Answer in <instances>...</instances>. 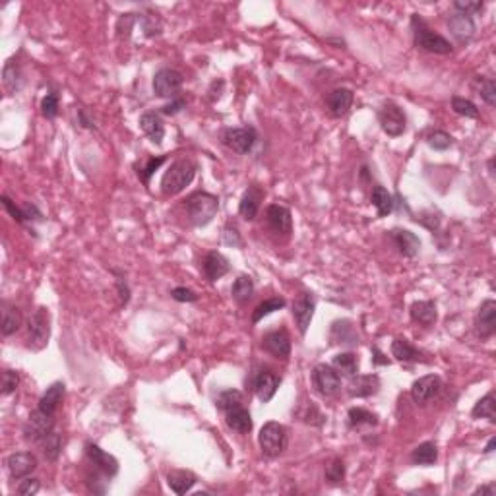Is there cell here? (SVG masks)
Here are the masks:
<instances>
[{"label":"cell","instance_id":"obj_20","mask_svg":"<svg viewBox=\"0 0 496 496\" xmlns=\"http://www.w3.org/2000/svg\"><path fill=\"white\" fill-rule=\"evenodd\" d=\"M330 343L331 345H347V347H357L359 345V333L351 320H335L330 328Z\"/></svg>","mask_w":496,"mask_h":496},{"label":"cell","instance_id":"obj_11","mask_svg":"<svg viewBox=\"0 0 496 496\" xmlns=\"http://www.w3.org/2000/svg\"><path fill=\"white\" fill-rule=\"evenodd\" d=\"M314 310H316V298L312 293H300L295 297L293 305H291V314L295 318L297 324L298 333L300 335H307V331L310 328V322L314 318Z\"/></svg>","mask_w":496,"mask_h":496},{"label":"cell","instance_id":"obj_63","mask_svg":"<svg viewBox=\"0 0 496 496\" xmlns=\"http://www.w3.org/2000/svg\"><path fill=\"white\" fill-rule=\"evenodd\" d=\"M495 446H496V438H495V436H493V438L488 440V444H486V448H485V450H483V452H485V453H493V452H495Z\"/></svg>","mask_w":496,"mask_h":496},{"label":"cell","instance_id":"obj_41","mask_svg":"<svg viewBox=\"0 0 496 496\" xmlns=\"http://www.w3.org/2000/svg\"><path fill=\"white\" fill-rule=\"evenodd\" d=\"M62 446H64V440H62V434L53 430L51 434H47L43 440H41V448H43V456L49 460V462H56L62 453Z\"/></svg>","mask_w":496,"mask_h":496},{"label":"cell","instance_id":"obj_33","mask_svg":"<svg viewBox=\"0 0 496 496\" xmlns=\"http://www.w3.org/2000/svg\"><path fill=\"white\" fill-rule=\"evenodd\" d=\"M2 84H4V88H6V91H8L10 95H14L16 91L22 89L23 74L16 58H10V60L4 64V68H2Z\"/></svg>","mask_w":496,"mask_h":496},{"label":"cell","instance_id":"obj_30","mask_svg":"<svg viewBox=\"0 0 496 496\" xmlns=\"http://www.w3.org/2000/svg\"><path fill=\"white\" fill-rule=\"evenodd\" d=\"M64 392H67V386H64V382H53L51 386L45 390V394L41 396L39 399V405L37 409H41L45 413H51V415H55L58 408H60V403H62V399H64Z\"/></svg>","mask_w":496,"mask_h":496},{"label":"cell","instance_id":"obj_15","mask_svg":"<svg viewBox=\"0 0 496 496\" xmlns=\"http://www.w3.org/2000/svg\"><path fill=\"white\" fill-rule=\"evenodd\" d=\"M279 384H281V376H277L270 368H260L254 376V392L262 403H270L274 399Z\"/></svg>","mask_w":496,"mask_h":496},{"label":"cell","instance_id":"obj_5","mask_svg":"<svg viewBox=\"0 0 496 496\" xmlns=\"http://www.w3.org/2000/svg\"><path fill=\"white\" fill-rule=\"evenodd\" d=\"M51 338V314L45 307L34 310L27 320V342L35 351H41Z\"/></svg>","mask_w":496,"mask_h":496},{"label":"cell","instance_id":"obj_35","mask_svg":"<svg viewBox=\"0 0 496 496\" xmlns=\"http://www.w3.org/2000/svg\"><path fill=\"white\" fill-rule=\"evenodd\" d=\"M411 462L413 465H423L429 467L438 462V444L436 442H423L413 452H411Z\"/></svg>","mask_w":496,"mask_h":496},{"label":"cell","instance_id":"obj_29","mask_svg":"<svg viewBox=\"0 0 496 496\" xmlns=\"http://www.w3.org/2000/svg\"><path fill=\"white\" fill-rule=\"evenodd\" d=\"M22 324H23L22 310L4 300V303H2V322H0V331H2V335H4V338H10L14 333H18V331L22 330Z\"/></svg>","mask_w":496,"mask_h":496},{"label":"cell","instance_id":"obj_25","mask_svg":"<svg viewBox=\"0 0 496 496\" xmlns=\"http://www.w3.org/2000/svg\"><path fill=\"white\" fill-rule=\"evenodd\" d=\"M390 349H392V357L399 363H427L429 361V359H425V353L405 338H396Z\"/></svg>","mask_w":496,"mask_h":496},{"label":"cell","instance_id":"obj_10","mask_svg":"<svg viewBox=\"0 0 496 496\" xmlns=\"http://www.w3.org/2000/svg\"><path fill=\"white\" fill-rule=\"evenodd\" d=\"M182 82H185V78L180 72L173 68H161L154 76V93L163 99H175L182 88Z\"/></svg>","mask_w":496,"mask_h":496},{"label":"cell","instance_id":"obj_9","mask_svg":"<svg viewBox=\"0 0 496 496\" xmlns=\"http://www.w3.org/2000/svg\"><path fill=\"white\" fill-rule=\"evenodd\" d=\"M312 386L320 396H335L342 390V376L331 364L320 363L312 368Z\"/></svg>","mask_w":496,"mask_h":496},{"label":"cell","instance_id":"obj_42","mask_svg":"<svg viewBox=\"0 0 496 496\" xmlns=\"http://www.w3.org/2000/svg\"><path fill=\"white\" fill-rule=\"evenodd\" d=\"M287 307V300L281 297H274V298H265L264 303H260L252 312V324H258L260 320H264L265 316L274 314L276 310H281Z\"/></svg>","mask_w":496,"mask_h":496},{"label":"cell","instance_id":"obj_27","mask_svg":"<svg viewBox=\"0 0 496 496\" xmlns=\"http://www.w3.org/2000/svg\"><path fill=\"white\" fill-rule=\"evenodd\" d=\"M390 237H392V241L396 243L397 250L401 256H405V258H415L421 250V239L415 235V233H411L409 229H394V231L390 233Z\"/></svg>","mask_w":496,"mask_h":496},{"label":"cell","instance_id":"obj_14","mask_svg":"<svg viewBox=\"0 0 496 496\" xmlns=\"http://www.w3.org/2000/svg\"><path fill=\"white\" fill-rule=\"evenodd\" d=\"M442 390V378L438 375L421 376L411 386V397L417 405H427L432 397H436Z\"/></svg>","mask_w":496,"mask_h":496},{"label":"cell","instance_id":"obj_12","mask_svg":"<svg viewBox=\"0 0 496 496\" xmlns=\"http://www.w3.org/2000/svg\"><path fill=\"white\" fill-rule=\"evenodd\" d=\"M84 448H86L88 462L91 463L105 479H113L115 475L119 473V460H117L115 456H110V453H107L105 450H101L99 446L93 444V442H88Z\"/></svg>","mask_w":496,"mask_h":496},{"label":"cell","instance_id":"obj_22","mask_svg":"<svg viewBox=\"0 0 496 496\" xmlns=\"http://www.w3.org/2000/svg\"><path fill=\"white\" fill-rule=\"evenodd\" d=\"M380 390V376L378 375H355L347 386L349 397H370L376 396Z\"/></svg>","mask_w":496,"mask_h":496},{"label":"cell","instance_id":"obj_49","mask_svg":"<svg viewBox=\"0 0 496 496\" xmlns=\"http://www.w3.org/2000/svg\"><path fill=\"white\" fill-rule=\"evenodd\" d=\"M140 22H142L145 37H155V35L161 34V29H163V23H161L157 14H143V16H140Z\"/></svg>","mask_w":496,"mask_h":496},{"label":"cell","instance_id":"obj_52","mask_svg":"<svg viewBox=\"0 0 496 496\" xmlns=\"http://www.w3.org/2000/svg\"><path fill=\"white\" fill-rule=\"evenodd\" d=\"M20 386V375L10 368L2 370V396H10Z\"/></svg>","mask_w":496,"mask_h":496},{"label":"cell","instance_id":"obj_40","mask_svg":"<svg viewBox=\"0 0 496 496\" xmlns=\"http://www.w3.org/2000/svg\"><path fill=\"white\" fill-rule=\"evenodd\" d=\"M297 415L298 419L303 421V423H307L310 427H324L326 425V415L320 411V408L316 403H312V401H307V403H303L300 408L297 409Z\"/></svg>","mask_w":496,"mask_h":496},{"label":"cell","instance_id":"obj_6","mask_svg":"<svg viewBox=\"0 0 496 496\" xmlns=\"http://www.w3.org/2000/svg\"><path fill=\"white\" fill-rule=\"evenodd\" d=\"M258 140V132L254 126H241V128H225L221 132V142L225 147L239 155H246L252 152Z\"/></svg>","mask_w":496,"mask_h":496},{"label":"cell","instance_id":"obj_37","mask_svg":"<svg viewBox=\"0 0 496 496\" xmlns=\"http://www.w3.org/2000/svg\"><path fill=\"white\" fill-rule=\"evenodd\" d=\"M331 366L340 373V376L353 378V376L359 373V357L355 353H351V351L335 355L333 361H331Z\"/></svg>","mask_w":496,"mask_h":496},{"label":"cell","instance_id":"obj_21","mask_svg":"<svg viewBox=\"0 0 496 496\" xmlns=\"http://www.w3.org/2000/svg\"><path fill=\"white\" fill-rule=\"evenodd\" d=\"M353 99H355V95L351 89L338 88L328 93V97H326V105H328V110H330L331 117L342 119V117H345V115L351 110Z\"/></svg>","mask_w":496,"mask_h":496},{"label":"cell","instance_id":"obj_16","mask_svg":"<svg viewBox=\"0 0 496 496\" xmlns=\"http://www.w3.org/2000/svg\"><path fill=\"white\" fill-rule=\"evenodd\" d=\"M265 221H268V227L276 235H283L289 237L293 233V217H291V210L287 206L281 204H272L268 206L265 210Z\"/></svg>","mask_w":496,"mask_h":496},{"label":"cell","instance_id":"obj_64","mask_svg":"<svg viewBox=\"0 0 496 496\" xmlns=\"http://www.w3.org/2000/svg\"><path fill=\"white\" fill-rule=\"evenodd\" d=\"M486 165H488V173H491V175H495V157H491Z\"/></svg>","mask_w":496,"mask_h":496},{"label":"cell","instance_id":"obj_19","mask_svg":"<svg viewBox=\"0 0 496 496\" xmlns=\"http://www.w3.org/2000/svg\"><path fill=\"white\" fill-rule=\"evenodd\" d=\"M264 196H265V190L258 187V185H252V187L246 188L243 198L239 202V213H241V217L246 221L256 220V215H258V211H260V204H262Z\"/></svg>","mask_w":496,"mask_h":496},{"label":"cell","instance_id":"obj_44","mask_svg":"<svg viewBox=\"0 0 496 496\" xmlns=\"http://www.w3.org/2000/svg\"><path fill=\"white\" fill-rule=\"evenodd\" d=\"M477 88H479V95L485 101L488 107H496V82L493 78H477Z\"/></svg>","mask_w":496,"mask_h":496},{"label":"cell","instance_id":"obj_34","mask_svg":"<svg viewBox=\"0 0 496 496\" xmlns=\"http://www.w3.org/2000/svg\"><path fill=\"white\" fill-rule=\"evenodd\" d=\"M370 202H373V206L376 208L378 217H388V215L394 211V208H396V196L390 194L382 185H376V187L373 188Z\"/></svg>","mask_w":496,"mask_h":496},{"label":"cell","instance_id":"obj_3","mask_svg":"<svg viewBox=\"0 0 496 496\" xmlns=\"http://www.w3.org/2000/svg\"><path fill=\"white\" fill-rule=\"evenodd\" d=\"M411 29H413V41L423 51L432 55H452V43L444 35L432 32L427 23L419 18V14H413L411 18Z\"/></svg>","mask_w":496,"mask_h":496},{"label":"cell","instance_id":"obj_38","mask_svg":"<svg viewBox=\"0 0 496 496\" xmlns=\"http://www.w3.org/2000/svg\"><path fill=\"white\" fill-rule=\"evenodd\" d=\"M471 417L473 419H486L491 423H496V401H495V392H488L486 396H483L475 408L471 409Z\"/></svg>","mask_w":496,"mask_h":496},{"label":"cell","instance_id":"obj_4","mask_svg":"<svg viewBox=\"0 0 496 496\" xmlns=\"http://www.w3.org/2000/svg\"><path fill=\"white\" fill-rule=\"evenodd\" d=\"M258 444L265 458H279L289 446V430L277 421H268L260 429Z\"/></svg>","mask_w":496,"mask_h":496},{"label":"cell","instance_id":"obj_50","mask_svg":"<svg viewBox=\"0 0 496 496\" xmlns=\"http://www.w3.org/2000/svg\"><path fill=\"white\" fill-rule=\"evenodd\" d=\"M58 109H60V105H58V93L55 91H51V93H47L41 101V113H43L45 119H49V121H53L58 117Z\"/></svg>","mask_w":496,"mask_h":496},{"label":"cell","instance_id":"obj_61","mask_svg":"<svg viewBox=\"0 0 496 496\" xmlns=\"http://www.w3.org/2000/svg\"><path fill=\"white\" fill-rule=\"evenodd\" d=\"M390 363H392V361L375 345V347H373V364H375V366H390Z\"/></svg>","mask_w":496,"mask_h":496},{"label":"cell","instance_id":"obj_51","mask_svg":"<svg viewBox=\"0 0 496 496\" xmlns=\"http://www.w3.org/2000/svg\"><path fill=\"white\" fill-rule=\"evenodd\" d=\"M453 10L460 12V14H467L473 18V14H479L485 8V2H479V0H456L452 4Z\"/></svg>","mask_w":496,"mask_h":496},{"label":"cell","instance_id":"obj_31","mask_svg":"<svg viewBox=\"0 0 496 496\" xmlns=\"http://www.w3.org/2000/svg\"><path fill=\"white\" fill-rule=\"evenodd\" d=\"M409 316L415 324L421 326H432L436 318H438V310L434 300H415L411 307H409Z\"/></svg>","mask_w":496,"mask_h":496},{"label":"cell","instance_id":"obj_18","mask_svg":"<svg viewBox=\"0 0 496 496\" xmlns=\"http://www.w3.org/2000/svg\"><path fill=\"white\" fill-rule=\"evenodd\" d=\"M262 349L276 359L287 361L291 357V338L285 330L268 331L262 340Z\"/></svg>","mask_w":496,"mask_h":496},{"label":"cell","instance_id":"obj_13","mask_svg":"<svg viewBox=\"0 0 496 496\" xmlns=\"http://www.w3.org/2000/svg\"><path fill=\"white\" fill-rule=\"evenodd\" d=\"M496 331V303L486 298L481 303L475 316V333L479 340H491Z\"/></svg>","mask_w":496,"mask_h":496},{"label":"cell","instance_id":"obj_59","mask_svg":"<svg viewBox=\"0 0 496 496\" xmlns=\"http://www.w3.org/2000/svg\"><path fill=\"white\" fill-rule=\"evenodd\" d=\"M22 211H23V220H25V221H41V220H43V213H41V211H39V208H37L35 204H32V202L23 204Z\"/></svg>","mask_w":496,"mask_h":496},{"label":"cell","instance_id":"obj_2","mask_svg":"<svg viewBox=\"0 0 496 496\" xmlns=\"http://www.w3.org/2000/svg\"><path fill=\"white\" fill-rule=\"evenodd\" d=\"M220 211V198L210 192H194L187 200V213L194 227H206Z\"/></svg>","mask_w":496,"mask_h":496},{"label":"cell","instance_id":"obj_17","mask_svg":"<svg viewBox=\"0 0 496 496\" xmlns=\"http://www.w3.org/2000/svg\"><path fill=\"white\" fill-rule=\"evenodd\" d=\"M37 458L32 452H16L6 458V467L14 481H22L37 469Z\"/></svg>","mask_w":496,"mask_h":496},{"label":"cell","instance_id":"obj_57","mask_svg":"<svg viewBox=\"0 0 496 496\" xmlns=\"http://www.w3.org/2000/svg\"><path fill=\"white\" fill-rule=\"evenodd\" d=\"M2 206H4V210L8 211L12 215V220L14 221H18V223H25V220H23V211H22V206H16L14 202H12L6 194H2Z\"/></svg>","mask_w":496,"mask_h":496},{"label":"cell","instance_id":"obj_26","mask_svg":"<svg viewBox=\"0 0 496 496\" xmlns=\"http://www.w3.org/2000/svg\"><path fill=\"white\" fill-rule=\"evenodd\" d=\"M202 270H204V276L208 281H217L231 272V264L223 254L217 252V250H211V252L206 254Z\"/></svg>","mask_w":496,"mask_h":496},{"label":"cell","instance_id":"obj_28","mask_svg":"<svg viewBox=\"0 0 496 496\" xmlns=\"http://www.w3.org/2000/svg\"><path fill=\"white\" fill-rule=\"evenodd\" d=\"M225 423H227L229 429L239 432V434H248L254 427L250 411L243 405H237V408L225 411Z\"/></svg>","mask_w":496,"mask_h":496},{"label":"cell","instance_id":"obj_54","mask_svg":"<svg viewBox=\"0 0 496 496\" xmlns=\"http://www.w3.org/2000/svg\"><path fill=\"white\" fill-rule=\"evenodd\" d=\"M41 491V483L39 479H32V477H25L23 481H20V485L16 488V493L20 496H34Z\"/></svg>","mask_w":496,"mask_h":496},{"label":"cell","instance_id":"obj_53","mask_svg":"<svg viewBox=\"0 0 496 496\" xmlns=\"http://www.w3.org/2000/svg\"><path fill=\"white\" fill-rule=\"evenodd\" d=\"M223 243L227 244V246H233V248H243V239H241V233L239 229L231 225V223H227L225 227H223Z\"/></svg>","mask_w":496,"mask_h":496},{"label":"cell","instance_id":"obj_60","mask_svg":"<svg viewBox=\"0 0 496 496\" xmlns=\"http://www.w3.org/2000/svg\"><path fill=\"white\" fill-rule=\"evenodd\" d=\"M117 291H119V298H121V307L128 305V300H130V289H128L126 281H124L122 277L117 279Z\"/></svg>","mask_w":496,"mask_h":496},{"label":"cell","instance_id":"obj_39","mask_svg":"<svg viewBox=\"0 0 496 496\" xmlns=\"http://www.w3.org/2000/svg\"><path fill=\"white\" fill-rule=\"evenodd\" d=\"M233 298L239 303V305H246L254 295V279L250 276H239L235 279V283L231 287Z\"/></svg>","mask_w":496,"mask_h":496},{"label":"cell","instance_id":"obj_45","mask_svg":"<svg viewBox=\"0 0 496 496\" xmlns=\"http://www.w3.org/2000/svg\"><path fill=\"white\" fill-rule=\"evenodd\" d=\"M324 477L330 485H340L343 479H345V462L342 458H333L326 469H324Z\"/></svg>","mask_w":496,"mask_h":496},{"label":"cell","instance_id":"obj_48","mask_svg":"<svg viewBox=\"0 0 496 496\" xmlns=\"http://www.w3.org/2000/svg\"><path fill=\"white\" fill-rule=\"evenodd\" d=\"M427 143L436 152H446V150H450L453 145V138L448 132H444V130H434V132H430L427 136Z\"/></svg>","mask_w":496,"mask_h":496},{"label":"cell","instance_id":"obj_47","mask_svg":"<svg viewBox=\"0 0 496 496\" xmlns=\"http://www.w3.org/2000/svg\"><path fill=\"white\" fill-rule=\"evenodd\" d=\"M165 161H167V155H159V157H150V159L145 161V165L138 167L136 173H138V177H140V180H142L145 187H150V178H152V175H154L155 171L163 165Z\"/></svg>","mask_w":496,"mask_h":496},{"label":"cell","instance_id":"obj_46","mask_svg":"<svg viewBox=\"0 0 496 496\" xmlns=\"http://www.w3.org/2000/svg\"><path fill=\"white\" fill-rule=\"evenodd\" d=\"M452 109L456 115L465 117V119H479V109L473 101L460 97V95H453L452 97Z\"/></svg>","mask_w":496,"mask_h":496},{"label":"cell","instance_id":"obj_43","mask_svg":"<svg viewBox=\"0 0 496 496\" xmlns=\"http://www.w3.org/2000/svg\"><path fill=\"white\" fill-rule=\"evenodd\" d=\"M215 405L223 413L237 405H243V394L239 390H223L220 396L215 397Z\"/></svg>","mask_w":496,"mask_h":496},{"label":"cell","instance_id":"obj_36","mask_svg":"<svg viewBox=\"0 0 496 496\" xmlns=\"http://www.w3.org/2000/svg\"><path fill=\"white\" fill-rule=\"evenodd\" d=\"M380 421L378 415L364 408H351L347 411V425L349 429H361V427H376Z\"/></svg>","mask_w":496,"mask_h":496},{"label":"cell","instance_id":"obj_56","mask_svg":"<svg viewBox=\"0 0 496 496\" xmlns=\"http://www.w3.org/2000/svg\"><path fill=\"white\" fill-rule=\"evenodd\" d=\"M182 109H187V101L185 97H175V99H171L167 105H163L161 109H159V115H167V117H173V115H177L180 113Z\"/></svg>","mask_w":496,"mask_h":496},{"label":"cell","instance_id":"obj_24","mask_svg":"<svg viewBox=\"0 0 496 496\" xmlns=\"http://www.w3.org/2000/svg\"><path fill=\"white\" fill-rule=\"evenodd\" d=\"M140 128L143 134L150 138V142L155 145H161L163 138H165V124L159 113L155 110H145L142 117H140Z\"/></svg>","mask_w":496,"mask_h":496},{"label":"cell","instance_id":"obj_55","mask_svg":"<svg viewBox=\"0 0 496 496\" xmlns=\"http://www.w3.org/2000/svg\"><path fill=\"white\" fill-rule=\"evenodd\" d=\"M171 297L175 298L177 303H198L196 291H192V289H188V287H175V289H171Z\"/></svg>","mask_w":496,"mask_h":496},{"label":"cell","instance_id":"obj_1","mask_svg":"<svg viewBox=\"0 0 496 496\" xmlns=\"http://www.w3.org/2000/svg\"><path fill=\"white\" fill-rule=\"evenodd\" d=\"M196 169L198 167L190 157H182V159L173 161L165 171L163 178H161V192L165 196H177V194H180L194 180Z\"/></svg>","mask_w":496,"mask_h":496},{"label":"cell","instance_id":"obj_62","mask_svg":"<svg viewBox=\"0 0 496 496\" xmlns=\"http://www.w3.org/2000/svg\"><path fill=\"white\" fill-rule=\"evenodd\" d=\"M475 496L477 495H486V496H493L495 495V485L493 483H488V485H483V486H479V488H475Z\"/></svg>","mask_w":496,"mask_h":496},{"label":"cell","instance_id":"obj_32","mask_svg":"<svg viewBox=\"0 0 496 496\" xmlns=\"http://www.w3.org/2000/svg\"><path fill=\"white\" fill-rule=\"evenodd\" d=\"M196 483H198V477L192 471H187V469H175V471L167 475V485L175 495H187Z\"/></svg>","mask_w":496,"mask_h":496},{"label":"cell","instance_id":"obj_8","mask_svg":"<svg viewBox=\"0 0 496 496\" xmlns=\"http://www.w3.org/2000/svg\"><path fill=\"white\" fill-rule=\"evenodd\" d=\"M55 415L45 413L41 409H35L23 425V438L32 444H41L45 436L55 430Z\"/></svg>","mask_w":496,"mask_h":496},{"label":"cell","instance_id":"obj_7","mask_svg":"<svg viewBox=\"0 0 496 496\" xmlns=\"http://www.w3.org/2000/svg\"><path fill=\"white\" fill-rule=\"evenodd\" d=\"M378 122H380V128L390 138H397L408 130V117H405L403 109L396 105L394 101H386L378 109Z\"/></svg>","mask_w":496,"mask_h":496},{"label":"cell","instance_id":"obj_58","mask_svg":"<svg viewBox=\"0 0 496 496\" xmlns=\"http://www.w3.org/2000/svg\"><path fill=\"white\" fill-rule=\"evenodd\" d=\"M78 122H80V126L82 128H88V130H97V124H95V119L89 115L88 109H84V107H80L78 109Z\"/></svg>","mask_w":496,"mask_h":496},{"label":"cell","instance_id":"obj_23","mask_svg":"<svg viewBox=\"0 0 496 496\" xmlns=\"http://www.w3.org/2000/svg\"><path fill=\"white\" fill-rule=\"evenodd\" d=\"M448 27L460 43H469L475 37V32H477L473 18L467 16V14H460V12H453L452 16L448 18Z\"/></svg>","mask_w":496,"mask_h":496}]
</instances>
